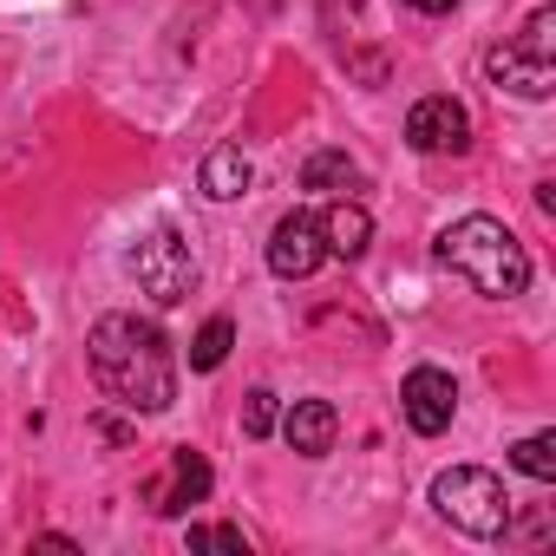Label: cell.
I'll list each match as a JSON object with an SVG mask.
<instances>
[{"instance_id":"obj_1","label":"cell","mask_w":556,"mask_h":556,"mask_svg":"<svg viewBox=\"0 0 556 556\" xmlns=\"http://www.w3.org/2000/svg\"><path fill=\"white\" fill-rule=\"evenodd\" d=\"M86 361H92V380L105 387V400H118L125 413H170V400H177V354H170L157 321L99 315L92 334H86Z\"/></svg>"},{"instance_id":"obj_2","label":"cell","mask_w":556,"mask_h":556,"mask_svg":"<svg viewBox=\"0 0 556 556\" xmlns=\"http://www.w3.org/2000/svg\"><path fill=\"white\" fill-rule=\"evenodd\" d=\"M432 255H439L452 275H465L478 295H491V302H510V295L530 289V255H523V242H517L497 216H458V223L439 236Z\"/></svg>"},{"instance_id":"obj_3","label":"cell","mask_w":556,"mask_h":556,"mask_svg":"<svg viewBox=\"0 0 556 556\" xmlns=\"http://www.w3.org/2000/svg\"><path fill=\"white\" fill-rule=\"evenodd\" d=\"M432 510H439L452 530L478 536V543L510 536V491H504V478L484 471V465H452V471H439V478H432Z\"/></svg>"},{"instance_id":"obj_4","label":"cell","mask_w":556,"mask_h":556,"mask_svg":"<svg viewBox=\"0 0 556 556\" xmlns=\"http://www.w3.org/2000/svg\"><path fill=\"white\" fill-rule=\"evenodd\" d=\"M484 79H491L497 92L530 99V105L549 99V92H556V8H536L517 40L491 47V53H484Z\"/></svg>"},{"instance_id":"obj_5","label":"cell","mask_w":556,"mask_h":556,"mask_svg":"<svg viewBox=\"0 0 556 556\" xmlns=\"http://www.w3.org/2000/svg\"><path fill=\"white\" fill-rule=\"evenodd\" d=\"M131 275H138V289H144L157 308H177V302H190V289H197V255H190V242H184L170 223H157V229L138 236Z\"/></svg>"},{"instance_id":"obj_6","label":"cell","mask_w":556,"mask_h":556,"mask_svg":"<svg viewBox=\"0 0 556 556\" xmlns=\"http://www.w3.org/2000/svg\"><path fill=\"white\" fill-rule=\"evenodd\" d=\"M406 144L413 151H426V157H465L471 151V112L458 105V99H445V92H432V99H419L413 112H406Z\"/></svg>"},{"instance_id":"obj_7","label":"cell","mask_w":556,"mask_h":556,"mask_svg":"<svg viewBox=\"0 0 556 556\" xmlns=\"http://www.w3.org/2000/svg\"><path fill=\"white\" fill-rule=\"evenodd\" d=\"M328 262V242H321V216L308 210H289L282 223L268 229V268L282 275V282H308V275Z\"/></svg>"},{"instance_id":"obj_8","label":"cell","mask_w":556,"mask_h":556,"mask_svg":"<svg viewBox=\"0 0 556 556\" xmlns=\"http://www.w3.org/2000/svg\"><path fill=\"white\" fill-rule=\"evenodd\" d=\"M400 413H406V426L419 439H439L452 426V413H458V380L445 367H413L406 387H400Z\"/></svg>"},{"instance_id":"obj_9","label":"cell","mask_w":556,"mask_h":556,"mask_svg":"<svg viewBox=\"0 0 556 556\" xmlns=\"http://www.w3.org/2000/svg\"><path fill=\"white\" fill-rule=\"evenodd\" d=\"M210 484H216V478H210V458H203V452H190V445H177V452H170V478H164V484H151L144 497H151V510H157V517H184L190 504H203V497H210Z\"/></svg>"},{"instance_id":"obj_10","label":"cell","mask_w":556,"mask_h":556,"mask_svg":"<svg viewBox=\"0 0 556 556\" xmlns=\"http://www.w3.org/2000/svg\"><path fill=\"white\" fill-rule=\"evenodd\" d=\"M321 242H328V255L361 262L367 242H374V216H367V203H361V197H334L328 216H321Z\"/></svg>"},{"instance_id":"obj_11","label":"cell","mask_w":556,"mask_h":556,"mask_svg":"<svg viewBox=\"0 0 556 556\" xmlns=\"http://www.w3.org/2000/svg\"><path fill=\"white\" fill-rule=\"evenodd\" d=\"M334 432H341V413L328 400H295L289 419H282V439L302 452V458H328L334 452Z\"/></svg>"},{"instance_id":"obj_12","label":"cell","mask_w":556,"mask_h":556,"mask_svg":"<svg viewBox=\"0 0 556 556\" xmlns=\"http://www.w3.org/2000/svg\"><path fill=\"white\" fill-rule=\"evenodd\" d=\"M249 177H255V170H249V157H242L236 144H216V151L203 157V197H210V203H236V197L249 190Z\"/></svg>"},{"instance_id":"obj_13","label":"cell","mask_w":556,"mask_h":556,"mask_svg":"<svg viewBox=\"0 0 556 556\" xmlns=\"http://www.w3.org/2000/svg\"><path fill=\"white\" fill-rule=\"evenodd\" d=\"M302 190H328V197H354V190H367V177H361V164H354L348 151H315V157L302 164Z\"/></svg>"},{"instance_id":"obj_14","label":"cell","mask_w":556,"mask_h":556,"mask_svg":"<svg viewBox=\"0 0 556 556\" xmlns=\"http://www.w3.org/2000/svg\"><path fill=\"white\" fill-rule=\"evenodd\" d=\"M510 465H517L523 478H536V484H556V432L517 439V445H510Z\"/></svg>"},{"instance_id":"obj_15","label":"cell","mask_w":556,"mask_h":556,"mask_svg":"<svg viewBox=\"0 0 556 556\" xmlns=\"http://www.w3.org/2000/svg\"><path fill=\"white\" fill-rule=\"evenodd\" d=\"M229 341H236V328H229L223 315H216V321H203V328H197V341H190V367H197V374H216V367L229 361Z\"/></svg>"},{"instance_id":"obj_16","label":"cell","mask_w":556,"mask_h":556,"mask_svg":"<svg viewBox=\"0 0 556 556\" xmlns=\"http://www.w3.org/2000/svg\"><path fill=\"white\" fill-rule=\"evenodd\" d=\"M275 419H282L275 393H268V387H255V393L242 400V432H249V439H268V432H275Z\"/></svg>"},{"instance_id":"obj_17","label":"cell","mask_w":556,"mask_h":556,"mask_svg":"<svg viewBox=\"0 0 556 556\" xmlns=\"http://www.w3.org/2000/svg\"><path fill=\"white\" fill-rule=\"evenodd\" d=\"M190 549H242L249 556V536L229 523H190Z\"/></svg>"},{"instance_id":"obj_18","label":"cell","mask_w":556,"mask_h":556,"mask_svg":"<svg viewBox=\"0 0 556 556\" xmlns=\"http://www.w3.org/2000/svg\"><path fill=\"white\" fill-rule=\"evenodd\" d=\"M34 549H79L73 536H60V530H47V536H34Z\"/></svg>"},{"instance_id":"obj_19","label":"cell","mask_w":556,"mask_h":556,"mask_svg":"<svg viewBox=\"0 0 556 556\" xmlns=\"http://www.w3.org/2000/svg\"><path fill=\"white\" fill-rule=\"evenodd\" d=\"M413 8H419V14H452L458 0H413Z\"/></svg>"}]
</instances>
